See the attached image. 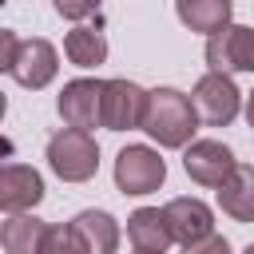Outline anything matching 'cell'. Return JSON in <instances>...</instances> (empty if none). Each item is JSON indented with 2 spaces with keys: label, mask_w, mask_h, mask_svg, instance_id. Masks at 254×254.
<instances>
[{
  "label": "cell",
  "mask_w": 254,
  "mask_h": 254,
  "mask_svg": "<svg viewBox=\"0 0 254 254\" xmlns=\"http://www.w3.org/2000/svg\"><path fill=\"white\" fill-rule=\"evenodd\" d=\"M127 238L135 246V254H167V246L175 242L171 238V226L163 218L159 206H139L131 218H127Z\"/></svg>",
  "instance_id": "cell-12"
},
{
  "label": "cell",
  "mask_w": 254,
  "mask_h": 254,
  "mask_svg": "<svg viewBox=\"0 0 254 254\" xmlns=\"http://www.w3.org/2000/svg\"><path fill=\"white\" fill-rule=\"evenodd\" d=\"M71 226L83 238L87 254H115L119 250V222L107 210H79L71 218Z\"/></svg>",
  "instance_id": "cell-14"
},
{
  "label": "cell",
  "mask_w": 254,
  "mask_h": 254,
  "mask_svg": "<svg viewBox=\"0 0 254 254\" xmlns=\"http://www.w3.org/2000/svg\"><path fill=\"white\" fill-rule=\"evenodd\" d=\"M163 179H167V163L159 159L155 147L131 143L115 155V187L123 194H151L163 187Z\"/></svg>",
  "instance_id": "cell-3"
},
{
  "label": "cell",
  "mask_w": 254,
  "mask_h": 254,
  "mask_svg": "<svg viewBox=\"0 0 254 254\" xmlns=\"http://www.w3.org/2000/svg\"><path fill=\"white\" fill-rule=\"evenodd\" d=\"M234 167H238V159L222 139H194L187 147V155H183V171L198 187H222Z\"/></svg>",
  "instance_id": "cell-9"
},
{
  "label": "cell",
  "mask_w": 254,
  "mask_h": 254,
  "mask_svg": "<svg viewBox=\"0 0 254 254\" xmlns=\"http://www.w3.org/2000/svg\"><path fill=\"white\" fill-rule=\"evenodd\" d=\"M163 218H167V226H171V238H175L183 250L214 238V210H210L202 198H190V194L171 198V202L163 206Z\"/></svg>",
  "instance_id": "cell-6"
},
{
  "label": "cell",
  "mask_w": 254,
  "mask_h": 254,
  "mask_svg": "<svg viewBox=\"0 0 254 254\" xmlns=\"http://www.w3.org/2000/svg\"><path fill=\"white\" fill-rule=\"evenodd\" d=\"M16 52H20V36H16L12 28H0V67H4V71H12Z\"/></svg>",
  "instance_id": "cell-19"
},
{
  "label": "cell",
  "mask_w": 254,
  "mask_h": 254,
  "mask_svg": "<svg viewBox=\"0 0 254 254\" xmlns=\"http://www.w3.org/2000/svg\"><path fill=\"white\" fill-rule=\"evenodd\" d=\"M151 91H143L131 79H103V127L107 131H143Z\"/></svg>",
  "instance_id": "cell-5"
},
{
  "label": "cell",
  "mask_w": 254,
  "mask_h": 254,
  "mask_svg": "<svg viewBox=\"0 0 254 254\" xmlns=\"http://www.w3.org/2000/svg\"><path fill=\"white\" fill-rule=\"evenodd\" d=\"M48 167L64 179V183H87L99 171V143L87 131L64 127L48 139Z\"/></svg>",
  "instance_id": "cell-2"
},
{
  "label": "cell",
  "mask_w": 254,
  "mask_h": 254,
  "mask_svg": "<svg viewBox=\"0 0 254 254\" xmlns=\"http://www.w3.org/2000/svg\"><path fill=\"white\" fill-rule=\"evenodd\" d=\"M206 64L218 75L230 71H254V28L230 24L206 40Z\"/></svg>",
  "instance_id": "cell-8"
},
{
  "label": "cell",
  "mask_w": 254,
  "mask_h": 254,
  "mask_svg": "<svg viewBox=\"0 0 254 254\" xmlns=\"http://www.w3.org/2000/svg\"><path fill=\"white\" fill-rule=\"evenodd\" d=\"M48 234V222L36 214H8L0 226V246L4 254H40V242Z\"/></svg>",
  "instance_id": "cell-16"
},
{
  "label": "cell",
  "mask_w": 254,
  "mask_h": 254,
  "mask_svg": "<svg viewBox=\"0 0 254 254\" xmlns=\"http://www.w3.org/2000/svg\"><path fill=\"white\" fill-rule=\"evenodd\" d=\"M190 103H194V111H198L202 123H210V127H226V123H234V115H238V107H242V91L234 87L230 75L206 71V75L194 83Z\"/></svg>",
  "instance_id": "cell-4"
},
{
  "label": "cell",
  "mask_w": 254,
  "mask_h": 254,
  "mask_svg": "<svg viewBox=\"0 0 254 254\" xmlns=\"http://www.w3.org/2000/svg\"><path fill=\"white\" fill-rule=\"evenodd\" d=\"M56 71H60V52H56L48 40H40V36L20 40L16 64H12V71H8V75L20 83V87L40 91V87H48V83L56 79Z\"/></svg>",
  "instance_id": "cell-10"
},
{
  "label": "cell",
  "mask_w": 254,
  "mask_h": 254,
  "mask_svg": "<svg viewBox=\"0 0 254 254\" xmlns=\"http://www.w3.org/2000/svg\"><path fill=\"white\" fill-rule=\"evenodd\" d=\"M183 254H230V242L222 234H214V238H206V242H198V246H190Z\"/></svg>",
  "instance_id": "cell-21"
},
{
  "label": "cell",
  "mask_w": 254,
  "mask_h": 254,
  "mask_svg": "<svg viewBox=\"0 0 254 254\" xmlns=\"http://www.w3.org/2000/svg\"><path fill=\"white\" fill-rule=\"evenodd\" d=\"M246 119H250V127H254V91H250V99H246Z\"/></svg>",
  "instance_id": "cell-22"
},
{
  "label": "cell",
  "mask_w": 254,
  "mask_h": 254,
  "mask_svg": "<svg viewBox=\"0 0 254 254\" xmlns=\"http://www.w3.org/2000/svg\"><path fill=\"white\" fill-rule=\"evenodd\" d=\"M242 254H254V242H250V246H246V250H242Z\"/></svg>",
  "instance_id": "cell-23"
},
{
  "label": "cell",
  "mask_w": 254,
  "mask_h": 254,
  "mask_svg": "<svg viewBox=\"0 0 254 254\" xmlns=\"http://www.w3.org/2000/svg\"><path fill=\"white\" fill-rule=\"evenodd\" d=\"M218 206L234 222H254V167L250 163H238L230 179L218 187Z\"/></svg>",
  "instance_id": "cell-13"
},
{
  "label": "cell",
  "mask_w": 254,
  "mask_h": 254,
  "mask_svg": "<svg viewBox=\"0 0 254 254\" xmlns=\"http://www.w3.org/2000/svg\"><path fill=\"white\" fill-rule=\"evenodd\" d=\"M64 56H67L75 67H99V64L107 60V40H103L99 24H95V28H91V24L71 28V32L64 36Z\"/></svg>",
  "instance_id": "cell-17"
},
{
  "label": "cell",
  "mask_w": 254,
  "mask_h": 254,
  "mask_svg": "<svg viewBox=\"0 0 254 254\" xmlns=\"http://www.w3.org/2000/svg\"><path fill=\"white\" fill-rule=\"evenodd\" d=\"M40 198H44V179L36 167L8 163L0 171V210L4 214H28Z\"/></svg>",
  "instance_id": "cell-11"
},
{
  "label": "cell",
  "mask_w": 254,
  "mask_h": 254,
  "mask_svg": "<svg viewBox=\"0 0 254 254\" xmlns=\"http://www.w3.org/2000/svg\"><path fill=\"white\" fill-rule=\"evenodd\" d=\"M56 12H60V16H67V20H83V16H95V20H99L95 4H67V0H60V4H56Z\"/></svg>",
  "instance_id": "cell-20"
},
{
  "label": "cell",
  "mask_w": 254,
  "mask_h": 254,
  "mask_svg": "<svg viewBox=\"0 0 254 254\" xmlns=\"http://www.w3.org/2000/svg\"><path fill=\"white\" fill-rule=\"evenodd\" d=\"M56 107L67 127L91 135V127H103V83L99 79H67Z\"/></svg>",
  "instance_id": "cell-7"
},
{
  "label": "cell",
  "mask_w": 254,
  "mask_h": 254,
  "mask_svg": "<svg viewBox=\"0 0 254 254\" xmlns=\"http://www.w3.org/2000/svg\"><path fill=\"white\" fill-rule=\"evenodd\" d=\"M194 127H198V111H194L190 95H183L175 87H155L151 91L147 115H143V131L159 147H190Z\"/></svg>",
  "instance_id": "cell-1"
},
{
  "label": "cell",
  "mask_w": 254,
  "mask_h": 254,
  "mask_svg": "<svg viewBox=\"0 0 254 254\" xmlns=\"http://www.w3.org/2000/svg\"><path fill=\"white\" fill-rule=\"evenodd\" d=\"M40 254H87V246H83V238L75 234V226L67 222H48V234H44V242H40Z\"/></svg>",
  "instance_id": "cell-18"
},
{
  "label": "cell",
  "mask_w": 254,
  "mask_h": 254,
  "mask_svg": "<svg viewBox=\"0 0 254 254\" xmlns=\"http://www.w3.org/2000/svg\"><path fill=\"white\" fill-rule=\"evenodd\" d=\"M175 12H179V20H183L190 32H202L206 40H210L214 32L230 28V16H234L230 0H179Z\"/></svg>",
  "instance_id": "cell-15"
}]
</instances>
